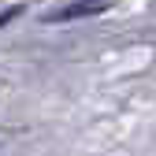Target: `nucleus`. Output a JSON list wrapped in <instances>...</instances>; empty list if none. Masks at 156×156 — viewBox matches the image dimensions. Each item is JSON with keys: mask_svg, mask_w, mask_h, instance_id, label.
Listing matches in <instances>:
<instances>
[{"mask_svg": "<svg viewBox=\"0 0 156 156\" xmlns=\"http://www.w3.org/2000/svg\"><path fill=\"white\" fill-rule=\"evenodd\" d=\"M104 8H108V0H86V4H71L63 11L48 15L45 23H71V19H86V15H97V11H104Z\"/></svg>", "mask_w": 156, "mask_h": 156, "instance_id": "f257e3e1", "label": "nucleus"}, {"mask_svg": "<svg viewBox=\"0 0 156 156\" xmlns=\"http://www.w3.org/2000/svg\"><path fill=\"white\" fill-rule=\"evenodd\" d=\"M19 11H23V8H11V11H4V15H0V26H4V23H8V19H15Z\"/></svg>", "mask_w": 156, "mask_h": 156, "instance_id": "f03ea898", "label": "nucleus"}]
</instances>
